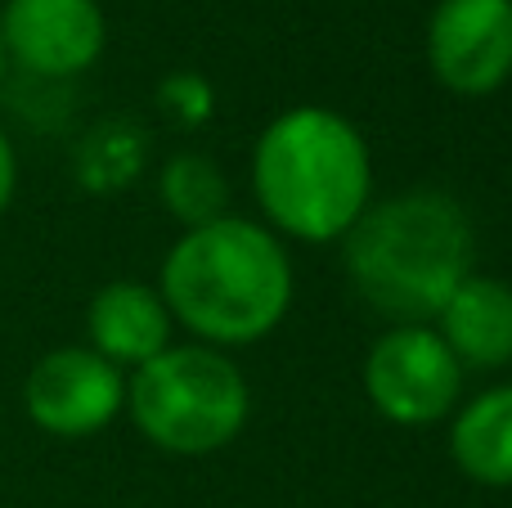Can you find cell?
I'll return each instance as SVG.
<instances>
[{
  "label": "cell",
  "instance_id": "cell-11",
  "mask_svg": "<svg viewBox=\"0 0 512 508\" xmlns=\"http://www.w3.org/2000/svg\"><path fill=\"white\" fill-rule=\"evenodd\" d=\"M450 450L472 482L512 486V387H495L459 414Z\"/></svg>",
  "mask_w": 512,
  "mask_h": 508
},
{
  "label": "cell",
  "instance_id": "cell-13",
  "mask_svg": "<svg viewBox=\"0 0 512 508\" xmlns=\"http://www.w3.org/2000/svg\"><path fill=\"white\" fill-rule=\"evenodd\" d=\"M162 99L176 104L189 122H203V117L212 113V90H207L198 77H171L167 86H162Z\"/></svg>",
  "mask_w": 512,
  "mask_h": 508
},
{
  "label": "cell",
  "instance_id": "cell-12",
  "mask_svg": "<svg viewBox=\"0 0 512 508\" xmlns=\"http://www.w3.org/2000/svg\"><path fill=\"white\" fill-rule=\"evenodd\" d=\"M162 198H167V207L189 230H198V225H212L225 216L230 189H225V176L216 162L185 153V158H176L167 167V176H162Z\"/></svg>",
  "mask_w": 512,
  "mask_h": 508
},
{
  "label": "cell",
  "instance_id": "cell-4",
  "mask_svg": "<svg viewBox=\"0 0 512 508\" xmlns=\"http://www.w3.org/2000/svg\"><path fill=\"white\" fill-rule=\"evenodd\" d=\"M131 414L153 446L207 455L239 437L248 419V383L221 351L176 347L140 365L131 383Z\"/></svg>",
  "mask_w": 512,
  "mask_h": 508
},
{
  "label": "cell",
  "instance_id": "cell-6",
  "mask_svg": "<svg viewBox=\"0 0 512 508\" xmlns=\"http://www.w3.org/2000/svg\"><path fill=\"white\" fill-rule=\"evenodd\" d=\"M23 401L36 428L54 437H90L104 423H113L126 401V387L117 365H108L90 347H63L36 360Z\"/></svg>",
  "mask_w": 512,
  "mask_h": 508
},
{
  "label": "cell",
  "instance_id": "cell-1",
  "mask_svg": "<svg viewBox=\"0 0 512 508\" xmlns=\"http://www.w3.org/2000/svg\"><path fill=\"white\" fill-rule=\"evenodd\" d=\"M346 270L369 306L396 320H432L472 275V221L450 194H400L360 212Z\"/></svg>",
  "mask_w": 512,
  "mask_h": 508
},
{
  "label": "cell",
  "instance_id": "cell-8",
  "mask_svg": "<svg viewBox=\"0 0 512 508\" xmlns=\"http://www.w3.org/2000/svg\"><path fill=\"white\" fill-rule=\"evenodd\" d=\"M0 41L27 72L72 77L104 50V14L95 0H9Z\"/></svg>",
  "mask_w": 512,
  "mask_h": 508
},
{
  "label": "cell",
  "instance_id": "cell-3",
  "mask_svg": "<svg viewBox=\"0 0 512 508\" xmlns=\"http://www.w3.org/2000/svg\"><path fill=\"white\" fill-rule=\"evenodd\" d=\"M256 198L279 230L337 239L369 203V149L328 108H292L256 144Z\"/></svg>",
  "mask_w": 512,
  "mask_h": 508
},
{
  "label": "cell",
  "instance_id": "cell-15",
  "mask_svg": "<svg viewBox=\"0 0 512 508\" xmlns=\"http://www.w3.org/2000/svg\"><path fill=\"white\" fill-rule=\"evenodd\" d=\"M0 68H5V41H0Z\"/></svg>",
  "mask_w": 512,
  "mask_h": 508
},
{
  "label": "cell",
  "instance_id": "cell-2",
  "mask_svg": "<svg viewBox=\"0 0 512 508\" xmlns=\"http://www.w3.org/2000/svg\"><path fill=\"white\" fill-rule=\"evenodd\" d=\"M292 270L270 230L239 216L198 225L162 266V302L198 338L256 342L283 320Z\"/></svg>",
  "mask_w": 512,
  "mask_h": 508
},
{
  "label": "cell",
  "instance_id": "cell-14",
  "mask_svg": "<svg viewBox=\"0 0 512 508\" xmlns=\"http://www.w3.org/2000/svg\"><path fill=\"white\" fill-rule=\"evenodd\" d=\"M14 180H18V167H14V149H9V140L0 135V212L9 207V198H14Z\"/></svg>",
  "mask_w": 512,
  "mask_h": 508
},
{
  "label": "cell",
  "instance_id": "cell-7",
  "mask_svg": "<svg viewBox=\"0 0 512 508\" xmlns=\"http://www.w3.org/2000/svg\"><path fill=\"white\" fill-rule=\"evenodd\" d=\"M436 77L459 95H490L512 77V0H445L427 36Z\"/></svg>",
  "mask_w": 512,
  "mask_h": 508
},
{
  "label": "cell",
  "instance_id": "cell-9",
  "mask_svg": "<svg viewBox=\"0 0 512 508\" xmlns=\"http://www.w3.org/2000/svg\"><path fill=\"white\" fill-rule=\"evenodd\" d=\"M90 342L95 356L108 365H149L153 356L167 351L171 311L153 288L144 284H108L90 302Z\"/></svg>",
  "mask_w": 512,
  "mask_h": 508
},
{
  "label": "cell",
  "instance_id": "cell-5",
  "mask_svg": "<svg viewBox=\"0 0 512 508\" xmlns=\"http://www.w3.org/2000/svg\"><path fill=\"white\" fill-rule=\"evenodd\" d=\"M463 369L441 333L423 324H400L364 365V392L391 423H436L459 401Z\"/></svg>",
  "mask_w": 512,
  "mask_h": 508
},
{
  "label": "cell",
  "instance_id": "cell-10",
  "mask_svg": "<svg viewBox=\"0 0 512 508\" xmlns=\"http://www.w3.org/2000/svg\"><path fill=\"white\" fill-rule=\"evenodd\" d=\"M441 338L459 365L499 369L512 360V288L468 275L441 306Z\"/></svg>",
  "mask_w": 512,
  "mask_h": 508
}]
</instances>
